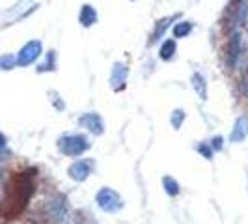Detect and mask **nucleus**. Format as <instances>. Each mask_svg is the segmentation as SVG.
Segmentation results:
<instances>
[{"label": "nucleus", "instance_id": "20e7f679", "mask_svg": "<svg viewBox=\"0 0 248 224\" xmlns=\"http://www.w3.org/2000/svg\"><path fill=\"white\" fill-rule=\"evenodd\" d=\"M43 54V45L39 39H30L28 43H25L21 50L17 52V65L19 67H28L30 64H34Z\"/></svg>", "mask_w": 248, "mask_h": 224}, {"label": "nucleus", "instance_id": "b1692460", "mask_svg": "<svg viewBox=\"0 0 248 224\" xmlns=\"http://www.w3.org/2000/svg\"><path fill=\"white\" fill-rule=\"evenodd\" d=\"M6 144H8V140H6V137H4V133L0 131V149L6 148Z\"/></svg>", "mask_w": 248, "mask_h": 224}, {"label": "nucleus", "instance_id": "39448f33", "mask_svg": "<svg viewBox=\"0 0 248 224\" xmlns=\"http://www.w3.org/2000/svg\"><path fill=\"white\" fill-rule=\"evenodd\" d=\"M45 215L49 217L54 224H63L69 219V209H67V204L63 196H56V198H50L45 206Z\"/></svg>", "mask_w": 248, "mask_h": 224}, {"label": "nucleus", "instance_id": "9d476101", "mask_svg": "<svg viewBox=\"0 0 248 224\" xmlns=\"http://www.w3.org/2000/svg\"><path fill=\"white\" fill-rule=\"evenodd\" d=\"M248 135V124L245 118H239L235 122V127H233V131H232V142H243Z\"/></svg>", "mask_w": 248, "mask_h": 224}, {"label": "nucleus", "instance_id": "a211bd4d", "mask_svg": "<svg viewBox=\"0 0 248 224\" xmlns=\"http://www.w3.org/2000/svg\"><path fill=\"white\" fill-rule=\"evenodd\" d=\"M17 65V58L13 54H2L0 56V71H10Z\"/></svg>", "mask_w": 248, "mask_h": 224}, {"label": "nucleus", "instance_id": "2eb2a0df", "mask_svg": "<svg viewBox=\"0 0 248 224\" xmlns=\"http://www.w3.org/2000/svg\"><path fill=\"white\" fill-rule=\"evenodd\" d=\"M52 69H56V52L49 50L47 60L37 65V73H45V71H52Z\"/></svg>", "mask_w": 248, "mask_h": 224}, {"label": "nucleus", "instance_id": "f03ea898", "mask_svg": "<svg viewBox=\"0 0 248 224\" xmlns=\"http://www.w3.org/2000/svg\"><path fill=\"white\" fill-rule=\"evenodd\" d=\"M58 149L67 157H78L90 149V140L84 135H65L58 140Z\"/></svg>", "mask_w": 248, "mask_h": 224}, {"label": "nucleus", "instance_id": "4468645a", "mask_svg": "<svg viewBox=\"0 0 248 224\" xmlns=\"http://www.w3.org/2000/svg\"><path fill=\"white\" fill-rule=\"evenodd\" d=\"M192 32V23H188V21H181V23H177L174 26V30H172V34H174V39H181V37H186L188 34Z\"/></svg>", "mask_w": 248, "mask_h": 224}, {"label": "nucleus", "instance_id": "0eeeda50", "mask_svg": "<svg viewBox=\"0 0 248 224\" xmlns=\"http://www.w3.org/2000/svg\"><path fill=\"white\" fill-rule=\"evenodd\" d=\"M78 124L82 127H86L88 131H92L93 135H103L105 133V124L101 120V116L97 112H86L78 118Z\"/></svg>", "mask_w": 248, "mask_h": 224}, {"label": "nucleus", "instance_id": "5701e85b", "mask_svg": "<svg viewBox=\"0 0 248 224\" xmlns=\"http://www.w3.org/2000/svg\"><path fill=\"white\" fill-rule=\"evenodd\" d=\"M2 196H4V168L0 166V202H2Z\"/></svg>", "mask_w": 248, "mask_h": 224}, {"label": "nucleus", "instance_id": "4be33fe9", "mask_svg": "<svg viewBox=\"0 0 248 224\" xmlns=\"http://www.w3.org/2000/svg\"><path fill=\"white\" fill-rule=\"evenodd\" d=\"M52 105H56V109H58V111H63V103L60 101L58 94H52Z\"/></svg>", "mask_w": 248, "mask_h": 224}, {"label": "nucleus", "instance_id": "dca6fc26", "mask_svg": "<svg viewBox=\"0 0 248 224\" xmlns=\"http://www.w3.org/2000/svg\"><path fill=\"white\" fill-rule=\"evenodd\" d=\"M162 183H164V191H166V194L168 196H177L179 194V183L175 181L174 177H170V176H166L164 179H162Z\"/></svg>", "mask_w": 248, "mask_h": 224}, {"label": "nucleus", "instance_id": "1a4fd4ad", "mask_svg": "<svg viewBox=\"0 0 248 224\" xmlns=\"http://www.w3.org/2000/svg\"><path fill=\"white\" fill-rule=\"evenodd\" d=\"M78 21H80V25L82 26H92L97 23V12H95V8L93 6H90V4H84L82 8H80V13H78Z\"/></svg>", "mask_w": 248, "mask_h": 224}, {"label": "nucleus", "instance_id": "412c9836", "mask_svg": "<svg viewBox=\"0 0 248 224\" xmlns=\"http://www.w3.org/2000/svg\"><path fill=\"white\" fill-rule=\"evenodd\" d=\"M224 142V138L222 137H215L211 140V148H213V151H220V149H222V144Z\"/></svg>", "mask_w": 248, "mask_h": 224}, {"label": "nucleus", "instance_id": "7ed1b4c3", "mask_svg": "<svg viewBox=\"0 0 248 224\" xmlns=\"http://www.w3.org/2000/svg\"><path fill=\"white\" fill-rule=\"evenodd\" d=\"M95 202H97V206H99L101 209L107 213H118L124 208L122 196L114 189H110V187H103L99 192L95 194Z\"/></svg>", "mask_w": 248, "mask_h": 224}, {"label": "nucleus", "instance_id": "aec40b11", "mask_svg": "<svg viewBox=\"0 0 248 224\" xmlns=\"http://www.w3.org/2000/svg\"><path fill=\"white\" fill-rule=\"evenodd\" d=\"M196 149H198L200 155H203L205 159H213V148L209 146V144H203V142H202V144L196 146Z\"/></svg>", "mask_w": 248, "mask_h": 224}, {"label": "nucleus", "instance_id": "6ab92c4d", "mask_svg": "<svg viewBox=\"0 0 248 224\" xmlns=\"http://www.w3.org/2000/svg\"><path fill=\"white\" fill-rule=\"evenodd\" d=\"M170 122L174 125V129H181V125L185 122V112L181 111V109H175L172 112V116H170Z\"/></svg>", "mask_w": 248, "mask_h": 224}, {"label": "nucleus", "instance_id": "ddd939ff", "mask_svg": "<svg viewBox=\"0 0 248 224\" xmlns=\"http://www.w3.org/2000/svg\"><path fill=\"white\" fill-rule=\"evenodd\" d=\"M192 86H194V90L198 92V96L202 97V99L207 97V86H205V79H203V75H200V73L192 75Z\"/></svg>", "mask_w": 248, "mask_h": 224}, {"label": "nucleus", "instance_id": "6e6552de", "mask_svg": "<svg viewBox=\"0 0 248 224\" xmlns=\"http://www.w3.org/2000/svg\"><path fill=\"white\" fill-rule=\"evenodd\" d=\"M127 73L129 69L125 67L124 64H114L110 75V84L114 90H122L125 86V80H127Z\"/></svg>", "mask_w": 248, "mask_h": 224}, {"label": "nucleus", "instance_id": "9b49d317", "mask_svg": "<svg viewBox=\"0 0 248 224\" xmlns=\"http://www.w3.org/2000/svg\"><path fill=\"white\" fill-rule=\"evenodd\" d=\"M175 50H177L175 39H166V41H162L161 49H159V56H161L164 62H170L174 58Z\"/></svg>", "mask_w": 248, "mask_h": 224}, {"label": "nucleus", "instance_id": "f8f14e48", "mask_svg": "<svg viewBox=\"0 0 248 224\" xmlns=\"http://www.w3.org/2000/svg\"><path fill=\"white\" fill-rule=\"evenodd\" d=\"M239 56H241V36L233 34L232 36V45H230V64L235 67L239 62Z\"/></svg>", "mask_w": 248, "mask_h": 224}, {"label": "nucleus", "instance_id": "423d86ee", "mask_svg": "<svg viewBox=\"0 0 248 224\" xmlns=\"http://www.w3.org/2000/svg\"><path fill=\"white\" fill-rule=\"evenodd\" d=\"M92 170H93V162L84 159V161L73 162V164L67 168V174H69V177L75 179V181H84V179L90 177Z\"/></svg>", "mask_w": 248, "mask_h": 224}, {"label": "nucleus", "instance_id": "f3484780", "mask_svg": "<svg viewBox=\"0 0 248 224\" xmlns=\"http://www.w3.org/2000/svg\"><path fill=\"white\" fill-rule=\"evenodd\" d=\"M174 21V17H168V19H162L159 25L155 26V32H153V36H151V41L155 43V41H159L162 36H164V32H166V28L170 26V23Z\"/></svg>", "mask_w": 248, "mask_h": 224}, {"label": "nucleus", "instance_id": "f257e3e1", "mask_svg": "<svg viewBox=\"0 0 248 224\" xmlns=\"http://www.w3.org/2000/svg\"><path fill=\"white\" fill-rule=\"evenodd\" d=\"M30 172V170H28ZM28 172H23V174L19 176L17 179H15V183H13V189H12V208L13 211H21L23 208H25L26 204H28V200L32 196V192H34V181H32V174H28Z\"/></svg>", "mask_w": 248, "mask_h": 224}]
</instances>
